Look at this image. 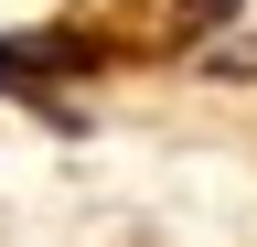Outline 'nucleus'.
<instances>
[{
	"instance_id": "1",
	"label": "nucleus",
	"mask_w": 257,
	"mask_h": 247,
	"mask_svg": "<svg viewBox=\"0 0 257 247\" xmlns=\"http://www.w3.org/2000/svg\"><path fill=\"white\" fill-rule=\"evenodd\" d=\"M0 108H32V118H54V129H86V108L43 86V65H32L22 33H0Z\"/></svg>"
},
{
	"instance_id": "2",
	"label": "nucleus",
	"mask_w": 257,
	"mask_h": 247,
	"mask_svg": "<svg viewBox=\"0 0 257 247\" xmlns=\"http://www.w3.org/2000/svg\"><path fill=\"white\" fill-rule=\"evenodd\" d=\"M236 22H246V0H172V43H193V54L225 43Z\"/></svg>"
},
{
	"instance_id": "3",
	"label": "nucleus",
	"mask_w": 257,
	"mask_h": 247,
	"mask_svg": "<svg viewBox=\"0 0 257 247\" xmlns=\"http://www.w3.org/2000/svg\"><path fill=\"white\" fill-rule=\"evenodd\" d=\"M193 65H204L214 86H257V33L236 22V33H225V43H204V54H193Z\"/></svg>"
}]
</instances>
